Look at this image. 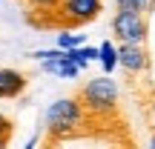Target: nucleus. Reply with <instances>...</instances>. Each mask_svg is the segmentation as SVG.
Returning <instances> with one entry per match:
<instances>
[{
    "label": "nucleus",
    "instance_id": "nucleus-1",
    "mask_svg": "<svg viewBox=\"0 0 155 149\" xmlns=\"http://www.w3.org/2000/svg\"><path fill=\"white\" fill-rule=\"evenodd\" d=\"M78 100L83 103L86 115H98V118H106L118 109V83L112 80L109 75L104 77H92V80L83 83Z\"/></svg>",
    "mask_w": 155,
    "mask_h": 149
},
{
    "label": "nucleus",
    "instance_id": "nucleus-2",
    "mask_svg": "<svg viewBox=\"0 0 155 149\" xmlns=\"http://www.w3.org/2000/svg\"><path fill=\"white\" fill-rule=\"evenodd\" d=\"M86 109L78 98H61L46 109V129L52 138H69L78 132V126H83Z\"/></svg>",
    "mask_w": 155,
    "mask_h": 149
},
{
    "label": "nucleus",
    "instance_id": "nucleus-3",
    "mask_svg": "<svg viewBox=\"0 0 155 149\" xmlns=\"http://www.w3.org/2000/svg\"><path fill=\"white\" fill-rule=\"evenodd\" d=\"M112 32H115L118 43H144L147 40V15L118 9L115 17H112Z\"/></svg>",
    "mask_w": 155,
    "mask_h": 149
},
{
    "label": "nucleus",
    "instance_id": "nucleus-4",
    "mask_svg": "<svg viewBox=\"0 0 155 149\" xmlns=\"http://www.w3.org/2000/svg\"><path fill=\"white\" fill-rule=\"evenodd\" d=\"M104 9V0H61L58 6V17L66 26H83L92 23Z\"/></svg>",
    "mask_w": 155,
    "mask_h": 149
},
{
    "label": "nucleus",
    "instance_id": "nucleus-5",
    "mask_svg": "<svg viewBox=\"0 0 155 149\" xmlns=\"http://www.w3.org/2000/svg\"><path fill=\"white\" fill-rule=\"evenodd\" d=\"M118 66L129 75H138L147 69V52L144 43H121L118 46Z\"/></svg>",
    "mask_w": 155,
    "mask_h": 149
},
{
    "label": "nucleus",
    "instance_id": "nucleus-6",
    "mask_svg": "<svg viewBox=\"0 0 155 149\" xmlns=\"http://www.w3.org/2000/svg\"><path fill=\"white\" fill-rule=\"evenodd\" d=\"M26 89V77L17 69H0V100L6 98H17Z\"/></svg>",
    "mask_w": 155,
    "mask_h": 149
},
{
    "label": "nucleus",
    "instance_id": "nucleus-7",
    "mask_svg": "<svg viewBox=\"0 0 155 149\" xmlns=\"http://www.w3.org/2000/svg\"><path fill=\"white\" fill-rule=\"evenodd\" d=\"M98 60H101V66H104V72L109 75L112 69L118 66V49H115V43H101V49H98Z\"/></svg>",
    "mask_w": 155,
    "mask_h": 149
},
{
    "label": "nucleus",
    "instance_id": "nucleus-8",
    "mask_svg": "<svg viewBox=\"0 0 155 149\" xmlns=\"http://www.w3.org/2000/svg\"><path fill=\"white\" fill-rule=\"evenodd\" d=\"M118 9L124 11H141V15H150L155 9V0H115Z\"/></svg>",
    "mask_w": 155,
    "mask_h": 149
},
{
    "label": "nucleus",
    "instance_id": "nucleus-9",
    "mask_svg": "<svg viewBox=\"0 0 155 149\" xmlns=\"http://www.w3.org/2000/svg\"><path fill=\"white\" fill-rule=\"evenodd\" d=\"M83 43V34H72V32H61L58 34V46L61 49H75V46Z\"/></svg>",
    "mask_w": 155,
    "mask_h": 149
},
{
    "label": "nucleus",
    "instance_id": "nucleus-10",
    "mask_svg": "<svg viewBox=\"0 0 155 149\" xmlns=\"http://www.w3.org/2000/svg\"><path fill=\"white\" fill-rule=\"evenodd\" d=\"M32 9L38 11H58V6H61V0H26Z\"/></svg>",
    "mask_w": 155,
    "mask_h": 149
},
{
    "label": "nucleus",
    "instance_id": "nucleus-11",
    "mask_svg": "<svg viewBox=\"0 0 155 149\" xmlns=\"http://www.w3.org/2000/svg\"><path fill=\"white\" fill-rule=\"evenodd\" d=\"M9 132H12V123H9V118L0 112V135H6V138H9Z\"/></svg>",
    "mask_w": 155,
    "mask_h": 149
},
{
    "label": "nucleus",
    "instance_id": "nucleus-12",
    "mask_svg": "<svg viewBox=\"0 0 155 149\" xmlns=\"http://www.w3.org/2000/svg\"><path fill=\"white\" fill-rule=\"evenodd\" d=\"M6 144H9V138H6V135H0V149H3Z\"/></svg>",
    "mask_w": 155,
    "mask_h": 149
},
{
    "label": "nucleus",
    "instance_id": "nucleus-13",
    "mask_svg": "<svg viewBox=\"0 0 155 149\" xmlns=\"http://www.w3.org/2000/svg\"><path fill=\"white\" fill-rule=\"evenodd\" d=\"M150 146H152V149H155V138H152V141H150Z\"/></svg>",
    "mask_w": 155,
    "mask_h": 149
}]
</instances>
